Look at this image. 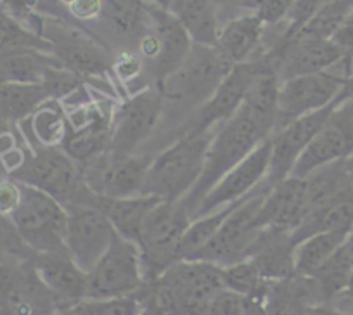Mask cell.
<instances>
[{
    "label": "cell",
    "instance_id": "obj_1",
    "mask_svg": "<svg viewBox=\"0 0 353 315\" xmlns=\"http://www.w3.org/2000/svg\"><path fill=\"white\" fill-rule=\"evenodd\" d=\"M223 289L222 267L199 260H179L158 279L144 284L135 298L163 315H205Z\"/></svg>",
    "mask_w": 353,
    "mask_h": 315
},
{
    "label": "cell",
    "instance_id": "obj_2",
    "mask_svg": "<svg viewBox=\"0 0 353 315\" xmlns=\"http://www.w3.org/2000/svg\"><path fill=\"white\" fill-rule=\"evenodd\" d=\"M270 135L272 132L254 120L244 106H241L239 111L220 127L210 142L201 177L182 199V205L192 219L205 196Z\"/></svg>",
    "mask_w": 353,
    "mask_h": 315
},
{
    "label": "cell",
    "instance_id": "obj_3",
    "mask_svg": "<svg viewBox=\"0 0 353 315\" xmlns=\"http://www.w3.org/2000/svg\"><path fill=\"white\" fill-rule=\"evenodd\" d=\"M213 135L210 132H188L159 152L151 161L142 196H152L161 201H182L201 177Z\"/></svg>",
    "mask_w": 353,
    "mask_h": 315
},
{
    "label": "cell",
    "instance_id": "obj_4",
    "mask_svg": "<svg viewBox=\"0 0 353 315\" xmlns=\"http://www.w3.org/2000/svg\"><path fill=\"white\" fill-rule=\"evenodd\" d=\"M12 181L52 196L64 208L92 206L96 194L85 184L81 167L59 148L39 145L33 156L11 174Z\"/></svg>",
    "mask_w": 353,
    "mask_h": 315
},
{
    "label": "cell",
    "instance_id": "obj_5",
    "mask_svg": "<svg viewBox=\"0 0 353 315\" xmlns=\"http://www.w3.org/2000/svg\"><path fill=\"white\" fill-rule=\"evenodd\" d=\"M191 223L192 216L182 201H159L148 213L137 243L145 284L181 260V246Z\"/></svg>",
    "mask_w": 353,
    "mask_h": 315
},
{
    "label": "cell",
    "instance_id": "obj_6",
    "mask_svg": "<svg viewBox=\"0 0 353 315\" xmlns=\"http://www.w3.org/2000/svg\"><path fill=\"white\" fill-rule=\"evenodd\" d=\"M232 68L215 47L192 43L182 66L158 85L163 94V104L168 101L181 108H194L196 113L215 94Z\"/></svg>",
    "mask_w": 353,
    "mask_h": 315
},
{
    "label": "cell",
    "instance_id": "obj_7",
    "mask_svg": "<svg viewBox=\"0 0 353 315\" xmlns=\"http://www.w3.org/2000/svg\"><path fill=\"white\" fill-rule=\"evenodd\" d=\"M11 220L23 241L35 253L66 252L68 212L52 196L21 184V201Z\"/></svg>",
    "mask_w": 353,
    "mask_h": 315
},
{
    "label": "cell",
    "instance_id": "obj_8",
    "mask_svg": "<svg viewBox=\"0 0 353 315\" xmlns=\"http://www.w3.org/2000/svg\"><path fill=\"white\" fill-rule=\"evenodd\" d=\"M144 284L137 245L117 234L110 250L87 274V298L108 300L135 296Z\"/></svg>",
    "mask_w": 353,
    "mask_h": 315
},
{
    "label": "cell",
    "instance_id": "obj_9",
    "mask_svg": "<svg viewBox=\"0 0 353 315\" xmlns=\"http://www.w3.org/2000/svg\"><path fill=\"white\" fill-rule=\"evenodd\" d=\"M270 189L243 199L236 206V210L227 216L219 232L215 234V238L201 252L196 253L192 260L215 263L222 269L248 260L251 245L261 230L256 223L258 213H260L265 196Z\"/></svg>",
    "mask_w": 353,
    "mask_h": 315
},
{
    "label": "cell",
    "instance_id": "obj_10",
    "mask_svg": "<svg viewBox=\"0 0 353 315\" xmlns=\"http://www.w3.org/2000/svg\"><path fill=\"white\" fill-rule=\"evenodd\" d=\"M151 161L148 156H117L106 149L80 167L85 184L94 194L111 199H127L144 194Z\"/></svg>",
    "mask_w": 353,
    "mask_h": 315
},
{
    "label": "cell",
    "instance_id": "obj_11",
    "mask_svg": "<svg viewBox=\"0 0 353 315\" xmlns=\"http://www.w3.org/2000/svg\"><path fill=\"white\" fill-rule=\"evenodd\" d=\"M0 308L6 315H57L63 305L28 262L0 265Z\"/></svg>",
    "mask_w": 353,
    "mask_h": 315
},
{
    "label": "cell",
    "instance_id": "obj_12",
    "mask_svg": "<svg viewBox=\"0 0 353 315\" xmlns=\"http://www.w3.org/2000/svg\"><path fill=\"white\" fill-rule=\"evenodd\" d=\"M348 96H353V90L346 85V89L339 94V97L334 103L291 121L290 125H286V127H283L281 130L274 132L270 135V141H272V156H270V167L269 174H267L269 187H274L276 184H279V182L286 181L290 177L291 170H293L294 163H296L301 152L307 149L312 139L327 123V120L331 118L336 106Z\"/></svg>",
    "mask_w": 353,
    "mask_h": 315
},
{
    "label": "cell",
    "instance_id": "obj_13",
    "mask_svg": "<svg viewBox=\"0 0 353 315\" xmlns=\"http://www.w3.org/2000/svg\"><path fill=\"white\" fill-rule=\"evenodd\" d=\"M346 77L315 73L281 82L277 96L276 132L298 118L329 106L346 89Z\"/></svg>",
    "mask_w": 353,
    "mask_h": 315
},
{
    "label": "cell",
    "instance_id": "obj_14",
    "mask_svg": "<svg viewBox=\"0 0 353 315\" xmlns=\"http://www.w3.org/2000/svg\"><path fill=\"white\" fill-rule=\"evenodd\" d=\"M66 212V252L88 274L113 245L117 230L99 210L90 206H68Z\"/></svg>",
    "mask_w": 353,
    "mask_h": 315
},
{
    "label": "cell",
    "instance_id": "obj_15",
    "mask_svg": "<svg viewBox=\"0 0 353 315\" xmlns=\"http://www.w3.org/2000/svg\"><path fill=\"white\" fill-rule=\"evenodd\" d=\"M274 64L281 82L305 74L325 73L339 61L346 59L348 52L334 40H319L293 37L286 42H279L265 54Z\"/></svg>",
    "mask_w": 353,
    "mask_h": 315
},
{
    "label": "cell",
    "instance_id": "obj_16",
    "mask_svg": "<svg viewBox=\"0 0 353 315\" xmlns=\"http://www.w3.org/2000/svg\"><path fill=\"white\" fill-rule=\"evenodd\" d=\"M163 94L158 87L145 89L121 104L118 118L113 121L108 151L117 156H132L135 149L149 139L163 116Z\"/></svg>",
    "mask_w": 353,
    "mask_h": 315
},
{
    "label": "cell",
    "instance_id": "obj_17",
    "mask_svg": "<svg viewBox=\"0 0 353 315\" xmlns=\"http://www.w3.org/2000/svg\"><path fill=\"white\" fill-rule=\"evenodd\" d=\"M42 39L49 43L50 54L59 61L61 66L80 77L81 80L103 77L114 63L104 47L97 45L83 33L63 25H49Z\"/></svg>",
    "mask_w": 353,
    "mask_h": 315
},
{
    "label": "cell",
    "instance_id": "obj_18",
    "mask_svg": "<svg viewBox=\"0 0 353 315\" xmlns=\"http://www.w3.org/2000/svg\"><path fill=\"white\" fill-rule=\"evenodd\" d=\"M270 156H272V141L270 137L261 142L248 158H244L237 167H234L201 201L196 210L194 216L210 215L216 212L220 206L234 205L244 199V196L253 191L258 182L267 177L270 167Z\"/></svg>",
    "mask_w": 353,
    "mask_h": 315
},
{
    "label": "cell",
    "instance_id": "obj_19",
    "mask_svg": "<svg viewBox=\"0 0 353 315\" xmlns=\"http://www.w3.org/2000/svg\"><path fill=\"white\" fill-rule=\"evenodd\" d=\"M254 70H256V61L254 59L243 64H236L229 71V74L223 78V82L220 83L215 94L196 113L191 114L188 123L182 128V134L210 132L213 125L227 123L243 106Z\"/></svg>",
    "mask_w": 353,
    "mask_h": 315
},
{
    "label": "cell",
    "instance_id": "obj_20",
    "mask_svg": "<svg viewBox=\"0 0 353 315\" xmlns=\"http://www.w3.org/2000/svg\"><path fill=\"white\" fill-rule=\"evenodd\" d=\"M151 30L158 40V57L151 64L154 82L161 85L170 74L175 73L188 57L192 42L175 16L163 4H148Z\"/></svg>",
    "mask_w": 353,
    "mask_h": 315
},
{
    "label": "cell",
    "instance_id": "obj_21",
    "mask_svg": "<svg viewBox=\"0 0 353 315\" xmlns=\"http://www.w3.org/2000/svg\"><path fill=\"white\" fill-rule=\"evenodd\" d=\"M294 243L290 230L265 227L251 245L248 260L269 283L294 276Z\"/></svg>",
    "mask_w": 353,
    "mask_h": 315
},
{
    "label": "cell",
    "instance_id": "obj_22",
    "mask_svg": "<svg viewBox=\"0 0 353 315\" xmlns=\"http://www.w3.org/2000/svg\"><path fill=\"white\" fill-rule=\"evenodd\" d=\"M33 265L40 279L61 301L63 308L87 298V274L64 253H37Z\"/></svg>",
    "mask_w": 353,
    "mask_h": 315
},
{
    "label": "cell",
    "instance_id": "obj_23",
    "mask_svg": "<svg viewBox=\"0 0 353 315\" xmlns=\"http://www.w3.org/2000/svg\"><path fill=\"white\" fill-rule=\"evenodd\" d=\"M305 182L303 179L288 177L274 185L263 199L256 223L260 229L276 227L291 234L303 222Z\"/></svg>",
    "mask_w": 353,
    "mask_h": 315
},
{
    "label": "cell",
    "instance_id": "obj_24",
    "mask_svg": "<svg viewBox=\"0 0 353 315\" xmlns=\"http://www.w3.org/2000/svg\"><path fill=\"white\" fill-rule=\"evenodd\" d=\"M352 156L353 142L331 120H327V123L322 127V130L312 139L307 149L300 154L290 177L307 179L319 168L327 167L336 161L348 160Z\"/></svg>",
    "mask_w": 353,
    "mask_h": 315
},
{
    "label": "cell",
    "instance_id": "obj_25",
    "mask_svg": "<svg viewBox=\"0 0 353 315\" xmlns=\"http://www.w3.org/2000/svg\"><path fill=\"white\" fill-rule=\"evenodd\" d=\"M253 59L256 61V70L248 87L243 106L250 111L254 120L260 121L274 134L277 125V96H279L281 80L274 64L267 59L265 54Z\"/></svg>",
    "mask_w": 353,
    "mask_h": 315
},
{
    "label": "cell",
    "instance_id": "obj_26",
    "mask_svg": "<svg viewBox=\"0 0 353 315\" xmlns=\"http://www.w3.org/2000/svg\"><path fill=\"white\" fill-rule=\"evenodd\" d=\"M265 25L256 12L237 16L223 25L219 32L215 49L230 66L251 61L263 37Z\"/></svg>",
    "mask_w": 353,
    "mask_h": 315
},
{
    "label": "cell",
    "instance_id": "obj_27",
    "mask_svg": "<svg viewBox=\"0 0 353 315\" xmlns=\"http://www.w3.org/2000/svg\"><path fill=\"white\" fill-rule=\"evenodd\" d=\"M161 199L152 196H137L127 199H111L97 196L90 208H96L111 222L113 229L120 238L137 245L141 230L148 213L154 208Z\"/></svg>",
    "mask_w": 353,
    "mask_h": 315
},
{
    "label": "cell",
    "instance_id": "obj_28",
    "mask_svg": "<svg viewBox=\"0 0 353 315\" xmlns=\"http://www.w3.org/2000/svg\"><path fill=\"white\" fill-rule=\"evenodd\" d=\"M172 12L189 35L192 43L205 47H215L219 39V4L208 0H179L163 4Z\"/></svg>",
    "mask_w": 353,
    "mask_h": 315
},
{
    "label": "cell",
    "instance_id": "obj_29",
    "mask_svg": "<svg viewBox=\"0 0 353 315\" xmlns=\"http://www.w3.org/2000/svg\"><path fill=\"white\" fill-rule=\"evenodd\" d=\"M350 232L331 230V232L315 234L305 239L294 248V274L312 277L331 255H334L346 243Z\"/></svg>",
    "mask_w": 353,
    "mask_h": 315
},
{
    "label": "cell",
    "instance_id": "obj_30",
    "mask_svg": "<svg viewBox=\"0 0 353 315\" xmlns=\"http://www.w3.org/2000/svg\"><path fill=\"white\" fill-rule=\"evenodd\" d=\"M101 18L120 39L142 40L151 28L148 4L142 2H104Z\"/></svg>",
    "mask_w": 353,
    "mask_h": 315
},
{
    "label": "cell",
    "instance_id": "obj_31",
    "mask_svg": "<svg viewBox=\"0 0 353 315\" xmlns=\"http://www.w3.org/2000/svg\"><path fill=\"white\" fill-rule=\"evenodd\" d=\"M49 99L42 83H4L0 85V116L14 125L32 116Z\"/></svg>",
    "mask_w": 353,
    "mask_h": 315
},
{
    "label": "cell",
    "instance_id": "obj_32",
    "mask_svg": "<svg viewBox=\"0 0 353 315\" xmlns=\"http://www.w3.org/2000/svg\"><path fill=\"white\" fill-rule=\"evenodd\" d=\"M353 272V239H346L345 245L327 258V262L314 274V281L321 289L324 301H331L338 294L345 293Z\"/></svg>",
    "mask_w": 353,
    "mask_h": 315
},
{
    "label": "cell",
    "instance_id": "obj_33",
    "mask_svg": "<svg viewBox=\"0 0 353 315\" xmlns=\"http://www.w3.org/2000/svg\"><path fill=\"white\" fill-rule=\"evenodd\" d=\"M353 229V192L339 201L332 203L325 210L319 212L317 215L310 216L307 222L301 223L293 234L294 246L300 245L305 239L312 238L315 234L331 232V230H345L352 232Z\"/></svg>",
    "mask_w": 353,
    "mask_h": 315
},
{
    "label": "cell",
    "instance_id": "obj_34",
    "mask_svg": "<svg viewBox=\"0 0 353 315\" xmlns=\"http://www.w3.org/2000/svg\"><path fill=\"white\" fill-rule=\"evenodd\" d=\"M243 201V199H241ZM241 201L234 203V205H227L223 208H220L219 212H213L210 215L201 216V219H196L191 223V227L188 229L184 236V241L181 246V260H192L198 252H201L213 238L215 234L219 232V229L222 227V223L225 222L227 216L236 210V206Z\"/></svg>",
    "mask_w": 353,
    "mask_h": 315
},
{
    "label": "cell",
    "instance_id": "obj_35",
    "mask_svg": "<svg viewBox=\"0 0 353 315\" xmlns=\"http://www.w3.org/2000/svg\"><path fill=\"white\" fill-rule=\"evenodd\" d=\"M352 11L353 2H322L321 9L315 12L314 18L294 37L332 40L336 33L341 30V26L345 25Z\"/></svg>",
    "mask_w": 353,
    "mask_h": 315
},
{
    "label": "cell",
    "instance_id": "obj_36",
    "mask_svg": "<svg viewBox=\"0 0 353 315\" xmlns=\"http://www.w3.org/2000/svg\"><path fill=\"white\" fill-rule=\"evenodd\" d=\"M32 132L43 148H59L66 137V114L56 99H49L32 114Z\"/></svg>",
    "mask_w": 353,
    "mask_h": 315
},
{
    "label": "cell",
    "instance_id": "obj_37",
    "mask_svg": "<svg viewBox=\"0 0 353 315\" xmlns=\"http://www.w3.org/2000/svg\"><path fill=\"white\" fill-rule=\"evenodd\" d=\"M222 276L225 289L243 294L246 298H263L265 300V294H267V289L270 286L269 281H265L260 276L256 267L250 260L223 267Z\"/></svg>",
    "mask_w": 353,
    "mask_h": 315
},
{
    "label": "cell",
    "instance_id": "obj_38",
    "mask_svg": "<svg viewBox=\"0 0 353 315\" xmlns=\"http://www.w3.org/2000/svg\"><path fill=\"white\" fill-rule=\"evenodd\" d=\"M144 305L135 296L108 298V300H85L63 308L57 315H141Z\"/></svg>",
    "mask_w": 353,
    "mask_h": 315
},
{
    "label": "cell",
    "instance_id": "obj_39",
    "mask_svg": "<svg viewBox=\"0 0 353 315\" xmlns=\"http://www.w3.org/2000/svg\"><path fill=\"white\" fill-rule=\"evenodd\" d=\"M37 253L28 248L11 216L0 215V265L28 262Z\"/></svg>",
    "mask_w": 353,
    "mask_h": 315
},
{
    "label": "cell",
    "instance_id": "obj_40",
    "mask_svg": "<svg viewBox=\"0 0 353 315\" xmlns=\"http://www.w3.org/2000/svg\"><path fill=\"white\" fill-rule=\"evenodd\" d=\"M250 298L223 289L206 308L205 315H248Z\"/></svg>",
    "mask_w": 353,
    "mask_h": 315
},
{
    "label": "cell",
    "instance_id": "obj_41",
    "mask_svg": "<svg viewBox=\"0 0 353 315\" xmlns=\"http://www.w3.org/2000/svg\"><path fill=\"white\" fill-rule=\"evenodd\" d=\"M290 6L291 2L288 0H265V2H258L254 12L263 25H277L286 19Z\"/></svg>",
    "mask_w": 353,
    "mask_h": 315
},
{
    "label": "cell",
    "instance_id": "obj_42",
    "mask_svg": "<svg viewBox=\"0 0 353 315\" xmlns=\"http://www.w3.org/2000/svg\"><path fill=\"white\" fill-rule=\"evenodd\" d=\"M21 201V184L16 181H0V215L11 216Z\"/></svg>",
    "mask_w": 353,
    "mask_h": 315
},
{
    "label": "cell",
    "instance_id": "obj_43",
    "mask_svg": "<svg viewBox=\"0 0 353 315\" xmlns=\"http://www.w3.org/2000/svg\"><path fill=\"white\" fill-rule=\"evenodd\" d=\"M329 120L353 142V96H348L336 106Z\"/></svg>",
    "mask_w": 353,
    "mask_h": 315
},
{
    "label": "cell",
    "instance_id": "obj_44",
    "mask_svg": "<svg viewBox=\"0 0 353 315\" xmlns=\"http://www.w3.org/2000/svg\"><path fill=\"white\" fill-rule=\"evenodd\" d=\"M114 66H117V71H118V74H120V78L128 80V78L137 77L139 71H141L142 63L139 57L134 56V54L125 52V54H121L120 59L114 61Z\"/></svg>",
    "mask_w": 353,
    "mask_h": 315
},
{
    "label": "cell",
    "instance_id": "obj_45",
    "mask_svg": "<svg viewBox=\"0 0 353 315\" xmlns=\"http://www.w3.org/2000/svg\"><path fill=\"white\" fill-rule=\"evenodd\" d=\"M70 9L78 19H92L101 14L103 2H70Z\"/></svg>",
    "mask_w": 353,
    "mask_h": 315
},
{
    "label": "cell",
    "instance_id": "obj_46",
    "mask_svg": "<svg viewBox=\"0 0 353 315\" xmlns=\"http://www.w3.org/2000/svg\"><path fill=\"white\" fill-rule=\"evenodd\" d=\"M332 40H334L341 49H345L348 54L353 52V11L350 12L348 19H346L345 25L341 26V30L336 33Z\"/></svg>",
    "mask_w": 353,
    "mask_h": 315
},
{
    "label": "cell",
    "instance_id": "obj_47",
    "mask_svg": "<svg viewBox=\"0 0 353 315\" xmlns=\"http://www.w3.org/2000/svg\"><path fill=\"white\" fill-rule=\"evenodd\" d=\"M294 315H348V314H343V312L338 310H332V308L327 307H303L296 312Z\"/></svg>",
    "mask_w": 353,
    "mask_h": 315
},
{
    "label": "cell",
    "instance_id": "obj_48",
    "mask_svg": "<svg viewBox=\"0 0 353 315\" xmlns=\"http://www.w3.org/2000/svg\"><path fill=\"white\" fill-rule=\"evenodd\" d=\"M248 315H269L267 308H265L263 298H250V308H248Z\"/></svg>",
    "mask_w": 353,
    "mask_h": 315
},
{
    "label": "cell",
    "instance_id": "obj_49",
    "mask_svg": "<svg viewBox=\"0 0 353 315\" xmlns=\"http://www.w3.org/2000/svg\"><path fill=\"white\" fill-rule=\"evenodd\" d=\"M346 80H348L350 85L353 87V52H350L348 56H346Z\"/></svg>",
    "mask_w": 353,
    "mask_h": 315
},
{
    "label": "cell",
    "instance_id": "obj_50",
    "mask_svg": "<svg viewBox=\"0 0 353 315\" xmlns=\"http://www.w3.org/2000/svg\"><path fill=\"white\" fill-rule=\"evenodd\" d=\"M345 294H346V298H348V300L353 303V272H352V277H350V283H348V287H346Z\"/></svg>",
    "mask_w": 353,
    "mask_h": 315
},
{
    "label": "cell",
    "instance_id": "obj_51",
    "mask_svg": "<svg viewBox=\"0 0 353 315\" xmlns=\"http://www.w3.org/2000/svg\"><path fill=\"white\" fill-rule=\"evenodd\" d=\"M141 315H163V314H159V312L152 307H144V310H142Z\"/></svg>",
    "mask_w": 353,
    "mask_h": 315
},
{
    "label": "cell",
    "instance_id": "obj_52",
    "mask_svg": "<svg viewBox=\"0 0 353 315\" xmlns=\"http://www.w3.org/2000/svg\"><path fill=\"white\" fill-rule=\"evenodd\" d=\"M0 315H6V312L2 310V308H0Z\"/></svg>",
    "mask_w": 353,
    "mask_h": 315
}]
</instances>
